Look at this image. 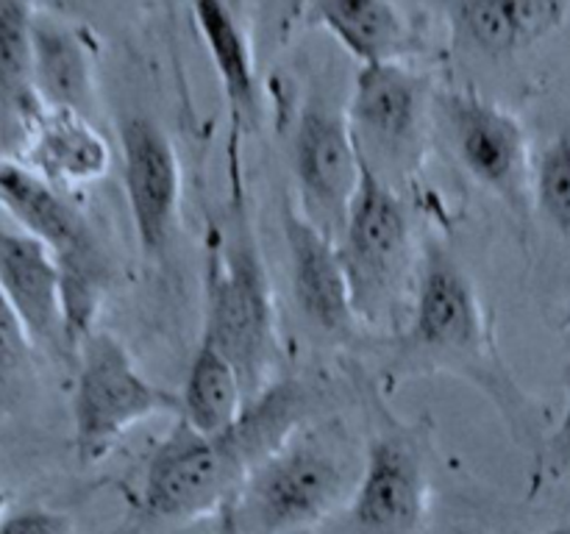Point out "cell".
<instances>
[{
  "mask_svg": "<svg viewBox=\"0 0 570 534\" xmlns=\"http://www.w3.org/2000/svg\"><path fill=\"white\" fill-rule=\"evenodd\" d=\"M309 389L295 378L267 384L234 428L200 434L176 417L145 467L139 504L145 515L184 523L226 510L245 476L304 426Z\"/></svg>",
  "mask_w": 570,
  "mask_h": 534,
  "instance_id": "cell-1",
  "label": "cell"
},
{
  "mask_svg": "<svg viewBox=\"0 0 570 534\" xmlns=\"http://www.w3.org/2000/svg\"><path fill=\"white\" fill-rule=\"evenodd\" d=\"M401 362L421 370H451L476 382L504 412L518 439L540 451L534 404L515 384L490 339L488 315L471 276L443 250H429L415 309L401 339Z\"/></svg>",
  "mask_w": 570,
  "mask_h": 534,
  "instance_id": "cell-2",
  "label": "cell"
},
{
  "mask_svg": "<svg viewBox=\"0 0 570 534\" xmlns=\"http://www.w3.org/2000/svg\"><path fill=\"white\" fill-rule=\"evenodd\" d=\"M360 467L340 428L301 426L245 476L228 523L234 534L306 532L354 493Z\"/></svg>",
  "mask_w": 570,
  "mask_h": 534,
  "instance_id": "cell-3",
  "label": "cell"
},
{
  "mask_svg": "<svg viewBox=\"0 0 570 534\" xmlns=\"http://www.w3.org/2000/svg\"><path fill=\"white\" fill-rule=\"evenodd\" d=\"M234 362L254 400L276 356V312L245 192H228L226 222L209 228L204 332Z\"/></svg>",
  "mask_w": 570,
  "mask_h": 534,
  "instance_id": "cell-4",
  "label": "cell"
},
{
  "mask_svg": "<svg viewBox=\"0 0 570 534\" xmlns=\"http://www.w3.org/2000/svg\"><path fill=\"white\" fill-rule=\"evenodd\" d=\"M70 412L72 451L78 465L87 467L104 459L137 423L181 415V400L145 378L115 334L95 332L76 356Z\"/></svg>",
  "mask_w": 570,
  "mask_h": 534,
  "instance_id": "cell-5",
  "label": "cell"
},
{
  "mask_svg": "<svg viewBox=\"0 0 570 534\" xmlns=\"http://www.w3.org/2000/svg\"><path fill=\"white\" fill-rule=\"evenodd\" d=\"M412 226L393 184L365 165L348 220L337 239L356 317L376 320L393 304L410 261Z\"/></svg>",
  "mask_w": 570,
  "mask_h": 534,
  "instance_id": "cell-6",
  "label": "cell"
},
{
  "mask_svg": "<svg viewBox=\"0 0 570 534\" xmlns=\"http://www.w3.org/2000/svg\"><path fill=\"white\" fill-rule=\"evenodd\" d=\"M440 103L454 154L468 176L499 195L518 217H527L534 204V161L523 122L476 92H449Z\"/></svg>",
  "mask_w": 570,
  "mask_h": 534,
  "instance_id": "cell-7",
  "label": "cell"
},
{
  "mask_svg": "<svg viewBox=\"0 0 570 534\" xmlns=\"http://www.w3.org/2000/svg\"><path fill=\"white\" fill-rule=\"evenodd\" d=\"M423 111L426 83L406 65L356 70L345 117L365 165L387 184L417 156Z\"/></svg>",
  "mask_w": 570,
  "mask_h": 534,
  "instance_id": "cell-8",
  "label": "cell"
},
{
  "mask_svg": "<svg viewBox=\"0 0 570 534\" xmlns=\"http://www.w3.org/2000/svg\"><path fill=\"white\" fill-rule=\"evenodd\" d=\"M362 172L365 159L345 111L306 103L293 134L295 189L301 211L332 239L343 234Z\"/></svg>",
  "mask_w": 570,
  "mask_h": 534,
  "instance_id": "cell-9",
  "label": "cell"
},
{
  "mask_svg": "<svg viewBox=\"0 0 570 534\" xmlns=\"http://www.w3.org/2000/svg\"><path fill=\"white\" fill-rule=\"evenodd\" d=\"M120 159L139 248L145 256H161L170 245L181 204V161L176 145L154 117L134 115L120 126Z\"/></svg>",
  "mask_w": 570,
  "mask_h": 534,
  "instance_id": "cell-10",
  "label": "cell"
},
{
  "mask_svg": "<svg viewBox=\"0 0 570 534\" xmlns=\"http://www.w3.org/2000/svg\"><path fill=\"white\" fill-rule=\"evenodd\" d=\"M282 231L298 312L328 337H348L360 317L337 239L317 228L301 206L287 198L282 206Z\"/></svg>",
  "mask_w": 570,
  "mask_h": 534,
  "instance_id": "cell-11",
  "label": "cell"
},
{
  "mask_svg": "<svg viewBox=\"0 0 570 534\" xmlns=\"http://www.w3.org/2000/svg\"><path fill=\"white\" fill-rule=\"evenodd\" d=\"M426 498V467L415 445L399 434L373 439L351 493L354 526L362 534H415Z\"/></svg>",
  "mask_w": 570,
  "mask_h": 534,
  "instance_id": "cell-12",
  "label": "cell"
},
{
  "mask_svg": "<svg viewBox=\"0 0 570 534\" xmlns=\"http://www.w3.org/2000/svg\"><path fill=\"white\" fill-rule=\"evenodd\" d=\"M195 31L204 39L212 67L220 81L228 109V189L245 192L243 142L245 134L259 122V76H256L254 44L237 9L215 0L193 6Z\"/></svg>",
  "mask_w": 570,
  "mask_h": 534,
  "instance_id": "cell-13",
  "label": "cell"
},
{
  "mask_svg": "<svg viewBox=\"0 0 570 534\" xmlns=\"http://www.w3.org/2000/svg\"><path fill=\"white\" fill-rule=\"evenodd\" d=\"M0 293L20 317L33 348L67 356L59 261L20 228L0 226Z\"/></svg>",
  "mask_w": 570,
  "mask_h": 534,
  "instance_id": "cell-14",
  "label": "cell"
},
{
  "mask_svg": "<svg viewBox=\"0 0 570 534\" xmlns=\"http://www.w3.org/2000/svg\"><path fill=\"white\" fill-rule=\"evenodd\" d=\"M0 209L28 237L39 239L56 261L100 254V245L87 217L42 176L14 156L0 154Z\"/></svg>",
  "mask_w": 570,
  "mask_h": 534,
  "instance_id": "cell-15",
  "label": "cell"
},
{
  "mask_svg": "<svg viewBox=\"0 0 570 534\" xmlns=\"http://www.w3.org/2000/svg\"><path fill=\"white\" fill-rule=\"evenodd\" d=\"M14 159L56 189L70 192L109 172L111 148L92 117L70 109H42Z\"/></svg>",
  "mask_w": 570,
  "mask_h": 534,
  "instance_id": "cell-16",
  "label": "cell"
},
{
  "mask_svg": "<svg viewBox=\"0 0 570 534\" xmlns=\"http://www.w3.org/2000/svg\"><path fill=\"white\" fill-rule=\"evenodd\" d=\"M306 14L332 33L360 67L404 65L423 50L421 28L406 6L387 0H323L312 3Z\"/></svg>",
  "mask_w": 570,
  "mask_h": 534,
  "instance_id": "cell-17",
  "label": "cell"
},
{
  "mask_svg": "<svg viewBox=\"0 0 570 534\" xmlns=\"http://www.w3.org/2000/svg\"><path fill=\"white\" fill-rule=\"evenodd\" d=\"M443 11L454 48L479 56H510L557 31L570 6L554 0H462Z\"/></svg>",
  "mask_w": 570,
  "mask_h": 534,
  "instance_id": "cell-18",
  "label": "cell"
},
{
  "mask_svg": "<svg viewBox=\"0 0 570 534\" xmlns=\"http://www.w3.org/2000/svg\"><path fill=\"white\" fill-rule=\"evenodd\" d=\"M33 83L45 109L92 115V50L81 28L50 11H33Z\"/></svg>",
  "mask_w": 570,
  "mask_h": 534,
  "instance_id": "cell-19",
  "label": "cell"
},
{
  "mask_svg": "<svg viewBox=\"0 0 570 534\" xmlns=\"http://www.w3.org/2000/svg\"><path fill=\"white\" fill-rule=\"evenodd\" d=\"M33 11L37 6L0 0V148L20 154L42 100L33 83Z\"/></svg>",
  "mask_w": 570,
  "mask_h": 534,
  "instance_id": "cell-20",
  "label": "cell"
},
{
  "mask_svg": "<svg viewBox=\"0 0 570 534\" xmlns=\"http://www.w3.org/2000/svg\"><path fill=\"white\" fill-rule=\"evenodd\" d=\"M178 400H181L178 417L200 434L228 432L237 426L250 404L234 362L206 334H200Z\"/></svg>",
  "mask_w": 570,
  "mask_h": 534,
  "instance_id": "cell-21",
  "label": "cell"
},
{
  "mask_svg": "<svg viewBox=\"0 0 570 534\" xmlns=\"http://www.w3.org/2000/svg\"><path fill=\"white\" fill-rule=\"evenodd\" d=\"M532 200L557 231L570 237V128L549 139L534 159Z\"/></svg>",
  "mask_w": 570,
  "mask_h": 534,
  "instance_id": "cell-22",
  "label": "cell"
},
{
  "mask_svg": "<svg viewBox=\"0 0 570 534\" xmlns=\"http://www.w3.org/2000/svg\"><path fill=\"white\" fill-rule=\"evenodd\" d=\"M534 465H538V482H557V478L570 476V373L566 384V409L554 432L540 445Z\"/></svg>",
  "mask_w": 570,
  "mask_h": 534,
  "instance_id": "cell-23",
  "label": "cell"
},
{
  "mask_svg": "<svg viewBox=\"0 0 570 534\" xmlns=\"http://www.w3.org/2000/svg\"><path fill=\"white\" fill-rule=\"evenodd\" d=\"M31 339H28L26 328H22L20 317L9 306V300L0 293V384L9 382L26 362L28 350H31Z\"/></svg>",
  "mask_w": 570,
  "mask_h": 534,
  "instance_id": "cell-24",
  "label": "cell"
},
{
  "mask_svg": "<svg viewBox=\"0 0 570 534\" xmlns=\"http://www.w3.org/2000/svg\"><path fill=\"white\" fill-rule=\"evenodd\" d=\"M0 534H72V521L65 512L48 510V506H26L11 510Z\"/></svg>",
  "mask_w": 570,
  "mask_h": 534,
  "instance_id": "cell-25",
  "label": "cell"
},
{
  "mask_svg": "<svg viewBox=\"0 0 570 534\" xmlns=\"http://www.w3.org/2000/svg\"><path fill=\"white\" fill-rule=\"evenodd\" d=\"M11 501L14 498H11L9 490H0V526H3L6 517L11 515Z\"/></svg>",
  "mask_w": 570,
  "mask_h": 534,
  "instance_id": "cell-26",
  "label": "cell"
},
{
  "mask_svg": "<svg viewBox=\"0 0 570 534\" xmlns=\"http://www.w3.org/2000/svg\"><path fill=\"white\" fill-rule=\"evenodd\" d=\"M540 534H570V523L568 526H557V528H549V532H540Z\"/></svg>",
  "mask_w": 570,
  "mask_h": 534,
  "instance_id": "cell-27",
  "label": "cell"
}]
</instances>
